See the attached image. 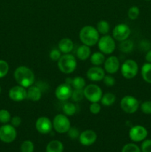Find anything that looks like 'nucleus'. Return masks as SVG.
<instances>
[{"instance_id": "obj_1", "label": "nucleus", "mask_w": 151, "mask_h": 152, "mask_svg": "<svg viewBox=\"0 0 151 152\" xmlns=\"http://www.w3.org/2000/svg\"><path fill=\"white\" fill-rule=\"evenodd\" d=\"M15 80L18 85L24 88H29L34 84L35 75L30 68L26 66H19L13 74Z\"/></svg>"}, {"instance_id": "obj_2", "label": "nucleus", "mask_w": 151, "mask_h": 152, "mask_svg": "<svg viewBox=\"0 0 151 152\" xmlns=\"http://www.w3.org/2000/svg\"><path fill=\"white\" fill-rule=\"evenodd\" d=\"M79 39L83 45L91 47L97 44L99 39V33L96 28L91 25L83 27L79 31Z\"/></svg>"}, {"instance_id": "obj_3", "label": "nucleus", "mask_w": 151, "mask_h": 152, "mask_svg": "<svg viewBox=\"0 0 151 152\" xmlns=\"http://www.w3.org/2000/svg\"><path fill=\"white\" fill-rule=\"evenodd\" d=\"M76 67L77 61L75 56L71 53H65L62 55L58 61V68L63 74H71L75 71Z\"/></svg>"}, {"instance_id": "obj_4", "label": "nucleus", "mask_w": 151, "mask_h": 152, "mask_svg": "<svg viewBox=\"0 0 151 152\" xmlns=\"http://www.w3.org/2000/svg\"><path fill=\"white\" fill-rule=\"evenodd\" d=\"M98 48L99 51L105 55H109L113 53L115 49V40L111 36L103 35L98 41Z\"/></svg>"}, {"instance_id": "obj_5", "label": "nucleus", "mask_w": 151, "mask_h": 152, "mask_svg": "<svg viewBox=\"0 0 151 152\" xmlns=\"http://www.w3.org/2000/svg\"><path fill=\"white\" fill-rule=\"evenodd\" d=\"M71 127L70 120L65 114H59L55 116L53 120V128L59 134L67 133Z\"/></svg>"}, {"instance_id": "obj_6", "label": "nucleus", "mask_w": 151, "mask_h": 152, "mask_svg": "<svg viewBox=\"0 0 151 152\" xmlns=\"http://www.w3.org/2000/svg\"><path fill=\"white\" fill-rule=\"evenodd\" d=\"M123 77L127 80H131L137 75L139 72V65L133 59H127L120 67Z\"/></svg>"}, {"instance_id": "obj_7", "label": "nucleus", "mask_w": 151, "mask_h": 152, "mask_svg": "<svg viewBox=\"0 0 151 152\" xmlns=\"http://www.w3.org/2000/svg\"><path fill=\"white\" fill-rule=\"evenodd\" d=\"M84 97L90 102H99L103 95L102 90L96 84H90L84 88Z\"/></svg>"}, {"instance_id": "obj_8", "label": "nucleus", "mask_w": 151, "mask_h": 152, "mask_svg": "<svg viewBox=\"0 0 151 152\" xmlns=\"http://www.w3.org/2000/svg\"><path fill=\"white\" fill-rule=\"evenodd\" d=\"M120 107L124 112L127 114H134L139 108V102L133 96H124L120 101Z\"/></svg>"}, {"instance_id": "obj_9", "label": "nucleus", "mask_w": 151, "mask_h": 152, "mask_svg": "<svg viewBox=\"0 0 151 152\" xmlns=\"http://www.w3.org/2000/svg\"><path fill=\"white\" fill-rule=\"evenodd\" d=\"M17 136L16 128L11 124H4L0 127V140L5 143H10Z\"/></svg>"}, {"instance_id": "obj_10", "label": "nucleus", "mask_w": 151, "mask_h": 152, "mask_svg": "<svg viewBox=\"0 0 151 152\" xmlns=\"http://www.w3.org/2000/svg\"><path fill=\"white\" fill-rule=\"evenodd\" d=\"M131 33L130 27L124 23H120L115 25L113 30V37L118 42H122L129 38Z\"/></svg>"}, {"instance_id": "obj_11", "label": "nucleus", "mask_w": 151, "mask_h": 152, "mask_svg": "<svg viewBox=\"0 0 151 152\" xmlns=\"http://www.w3.org/2000/svg\"><path fill=\"white\" fill-rule=\"evenodd\" d=\"M147 134L148 132L146 128L139 125L133 126L129 132V137L130 140L136 142L144 140L147 137Z\"/></svg>"}, {"instance_id": "obj_12", "label": "nucleus", "mask_w": 151, "mask_h": 152, "mask_svg": "<svg viewBox=\"0 0 151 152\" xmlns=\"http://www.w3.org/2000/svg\"><path fill=\"white\" fill-rule=\"evenodd\" d=\"M8 96L14 102H22L27 99V89L21 86H16L9 90Z\"/></svg>"}, {"instance_id": "obj_13", "label": "nucleus", "mask_w": 151, "mask_h": 152, "mask_svg": "<svg viewBox=\"0 0 151 152\" xmlns=\"http://www.w3.org/2000/svg\"><path fill=\"white\" fill-rule=\"evenodd\" d=\"M36 129L37 132L42 134H47L51 132L53 123L47 117H40L36 122Z\"/></svg>"}, {"instance_id": "obj_14", "label": "nucleus", "mask_w": 151, "mask_h": 152, "mask_svg": "<svg viewBox=\"0 0 151 152\" xmlns=\"http://www.w3.org/2000/svg\"><path fill=\"white\" fill-rule=\"evenodd\" d=\"M72 87L68 83H62L59 85L55 91V95L58 99L61 101H66L70 98L72 94Z\"/></svg>"}, {"instance_id": "obj_15", "label": "nucleus", "mask_w": 151, "mask_h": 152, "mask_svg": "<svg viewBox=\"0 0 151 152\" xmlns=\"http://www.w3.org/2000/svg\"><path fill=\"white\" fill-rule=\"evenodd\" d=\"M119 59L115 56H109L105 59V62H104V69L109 74H115L119 70Z\"/></svg>"}, {"instance_id": "obj_16", "label": "nucleus", "mask_w": 151, "mask_h": 152, "mask_svg": "<svg viewBox=\"0 0 151 152\" xmlns=\"http://www.w3.org/2000/svg\"><path fill=\"white\" fill-rule=\"evenodd\" d=\"M97 139V135L96 132L93 130H85L81 132L79 135V142L81 145L84 146H90L95 143Z\"/></svg>"}, {"instance_id": "obj_17", "label": "nucleus", "mask_w": 151, "mask_h": 152, "mask_svg": "<svg viewBox=\"0 0 151 152\" xmlns=\"http://www.w3.org/2000/svg\"><path fill=\"white\" fill-rule=\"evenodd\" d=\"M105 71L100 66H93L87 71V77L92 82H99L103 80Z\"/></svg>"}, {"instance_id": "obj_18", "label": "nucleus", "mask_w": 151, "mask_h": 152, "mask_svg": "<svg viewBox=\"0 0 151 152\" xmlns=\"http://www.w3.org/2000/svg\"><path fill=\"white\" fill-rule=\"evenodd\" d=\"M42 95V91L37 86H31L27 89V99L33 102L40 100Z\"/></svg>"}, {"instance_id": "obj_19", "label": "nucleus", "mask_w": 151, "mask_h": 152, "mask_svg": "<svg viewBox=\"0 0 151 152\" xmlns=\"http://www.w3.org/2000/svg\"><path fill=\"white\" fill-rule=\"evenodd\" d=\"M73 42L69 38L62 39L59 42V44H58L59 50L62 53H63L64 54H65V53H70V52L73 50Z\"/></svg>"}, {"instance_id": "obj_20", "label": "nucleus", "mask_w": 151, "mask_h": 152, "mask_svg": "<svg viewBox=\"0 0 151 152\" xmlns=\"http://www.w3.org/2000/svg\"><path fill=\"white\" fill-rule=\"evenodd\" d=\"M76 56L79 60L84 61L87 60L91 54V50L89 46L85 45H80L79 47L77 48L76 50Z\"/></svg>"}, {"instance_id": "obj_21", "label": "nucleus", "mask_w": 151, "mask_h": 152, "mask_svg": "<svg viewBox=\"0 0 151 152\" xmlns=\"http://www.w3.org/2000/svg\"><path fill=\"white\" fill-rule=\"evenodd\" d=\"M105 61V56L101 51H96L90 55V62L93 66H101Z\"/></svg>"}, {"instance_id": "obj_22", "label": "nucleus", "mask_w": 151, "mask_h": 152, "mask_svg": "<svg viewBox=\"0 0 151 152\" xmlns=\"http://www.w3.org/2000/svg\"><path fill=\"white\" fill-rule=\"evenodd\" d=\"M64 145L59 140H52L46 147V152H63Z\"/></svg>"}, {"instance_id": "obj_23", "label": "nucleus", "mask_w": 151, "mask_h": 152, "mask_svg": "<svg viewBox=\"0 0 151 152\" xmlns=\"http://www.w3.org/2000/svg\"><path fill=\"white\" fill-rule=\"evenodd\" d=\"M141 74L143 80L146 83L151 84V63L146 62L144 64L141 69Z\"/></svg>"}, {"instance_id": "obj_24", "label": "nucleus", "mask_w": 151, "mask_h": 152, "mask_svg": "<svg viewBox=\"0 0 151 152\" xmlns=\"http://www.w3.org/2000/svg\"><path fill=\"white\" fill-rule=\"evenodd\" d=\"M120 51L124 53H131L134 48V43L130 39H125L122 42H120L119 46H118Z\"/></svg>"}, {"instance_id": "obj_25", "label": "nucleus", "mask_w": 151, "mask_h": 152, "mask_svg": "<svg viewBox=\"0 0 151 152\" xmlns=\"http://www.w3.org/2000/svg\"><path fill=\"white\" fill-rule=\"evenodd\" d=\"M115 99H116V96L114 94L107 92L105 94L102 95V99H101L100 101L102 105H105V106L109 107L113 105L114 102H115Z\"/></svg>"}, {"instance_id": "obj_26", "label": "nucleus", "mask_w": 151, "mask_h": 152, "mask_svg": "<svg viewBox=\"0 0 151 152\" xmlns=\"http://www.w3.org/2000/svg\"><path fill=\"white\" fill-rule=\"evenodd\" d=\"M96 29L99 34H102V35H106L110 32V24L107 21L101 20L97 23Z\"/></svg>"}, {"instance_id": "obj_27", "label": "nucleus", "mask_w": 151, "mask_h": 152, "mask_svg": "<svg viewBox=\"0 0 151 152\" xmlns=\"http://www.w3.org/2000/svg\"><path fill=\"white\" fill-rule=\"evenodd\" d=\"M62 111H63L64 114H65L68 117L74 115L76 112V107L72 102H66L63 105L62 107Z\"/></svg>"}, {"instance_id": "obj_28", "label": "nucleus", "mask_w": 151, "mask_h": 152, "mask_svg": "<svg viewBox=\"0 0 151 152\" xmlns=\"http://www.w3.org/2000/svg\"><path fill=\"white\" fill-rule=\"evenodd\" d=\"M71 86L74 89H84L86 86L85 80L83 77H76L75 78L72 79Z\"/></svg>"}, {"instance_id": "obj_29", "label": "nucleus", "mask_w": 151, "mask_h": 152, "mask_svg": "<svg viewBox=\"0 0 151 152\" xmlns=\"http://www.w3.org/2000/svg\"><path fill=\"white\" fill-rule=\"evenodd\" d=\"M84 89H74V90H73L70 98L73 102H80L84 99Z\"/></svg>"}, {"instance_id": "obj_30", "label": "nucleus", "mask_w": 151, "mask_h": 152, "mask_svg": "<svg viewBox=\"0 0 151 152\" xmlns=\"http://www.w3.org/2000/svg\"><path fill=\"white\" fill-rule=\"evenodd\" d=\"M10 120H11V115L7 110H0V123L2 124H7L10 122Z\"/></svg>"}, {"instance_id": "obj_31", "label": "nucleus", "mask_w": 151, "mask_h": 152, "mask_svg": "<svg viewBox=\"0 0 151 152\" xmlns=\"http://www.w3.org/2000/svg\"><path fill=\"white\" fill-rule=\"evenodd\" d=\"M140 13V10L137 6H132L129 8L128 11H127V16H128L129 19L131 20H135L137 19Z\"/></svg>"}, {"instance_id": "obj_32", "label": "nucleus", "mask_w": 151, "mask_h": 152, "mask_svg": "<svg viewBox=\"0 0 151 152\" xmlns=\"http://www.w3.org/2000/svg\"><path fill=\"white\" fill-rule=\"evenodd\" d=\"M21 152H33L34 145L32 141L25 140L21 145Z\"/></svg>"}, {"instance_id": "obj_33", "label": "nucleus", "mask_w": 151, "mask_h": 152, "mask_svg": "<svg viewBox=\"0 0 151 152\" xmlns=\"http://www.w3.org/2000/svg\"><path fill=\"white\" fill-rule=\"evenodd\" d=\"M9 71V65L6 61L0 59V79L3 78Z\"/></svg>"}, {"instance_id": "obj_34", "label": "nucleus", "mask_w": 151, "mask_h": 152, "mask_svg": "<svg viewBox=\"0 0 151 152\" xmlns=\"http://www.w3.org/2000/svg\"><path fill=\"white\" fill-rule=\"evenodd\" d=\"M121 152H142L140 148L134 143H127L121 149Z\"/></svg>"}, {"instance_id": "obj_35", "label": "nucleus", "mask_w": 151, "mask_h": 152, "mask_svg": "<svg viewBox=\"0 0 151 152\" xmlns=\"http://www.w3.org/2000/svg\"><path fill=\"white\" fill-rule=\"evenodd\" d=\"M141 110L145 114H151V101H144L141 104Z\"/></svg>"}, {"instance_id": "obj_36", "label": "nucleus", "mask_w": 151, "mask_h": 152, "mask_svg": "<svg viewBox=\"0 0 151 152\" xmlns=\"http://www.w3.org/2000/svg\"><path fill=\"white\" fill-rule=\"evenodd\" d=\"M67 133H68V137L72 140H75L79 137L80 132L77 128L70 127V129L68 130V132Z\"/></svg>"}, {"instance_id": "obj_37", "label": "nucleus", "mask_w": 151, "mask_h": 152, "mask_svg": "<svg viewBox=\"0 0 151 152\" xmlns=\"http://www.w3.org/2000/svg\"><path fill=\"white\" fill-rule=\"evenodd\" d=\"M62 52L59 50V49L54 48L53 50H50V54H49V56H50V59L53 61H59V59H60V57L62 56V54H61Z\"/></svg>"}, {"instance_id": "obj_38", "label": "nucleus", "mask_w": 151, "mask_h": 152, "mask_svg": "<svg viewBox=\"0 0 151 152\" xmlns=\"http://www.w3.org/2000/svg\"><path fill=\"white\" fill-rule=\"evenodd\" d=\"M102 81H103L104 84L107 87H112L115 84V78L111 75H105Z\"/></svg>"}, {"instance_id": "obj_39", "label": "nucleus", "mask_w": 151, "mask_h": 152, "mask_svg": "<svg viewBox=\"0 0 151 152\" xmlns=\"http://www.w3.org/2000/svg\"><path fill=\"white\" fill-rule=\"evenodd\" d=\"M89 109L91 114H98L101 111V105L99 102H91Z\"/></svg>"}, {"instance_id": "obj_40", "label": "nucleus", "mask_w": 151, "mask_h": 152, "mask_svg": "<svg viewBox=\"0 0 151 152\" xmlns=\"http://www.w3.org/2000/svg\"><path fill=\"white\" fill-rule=\"evenodd\" d=\"M142 152H151V140H144L141 145Z\"/></svg>"}, {"instance_id": "obj_41", "label": "nucleus", "mask_w": 151, "mask_h": 152, "mask_svg": "<svg viewBox=\"0 0 151 152\" xmlns=\"http://www.w3.org/2000/svg\"><path fill=\"white\" fill-rule=\"evenodd\" d=\"M139 48L143 51H147L150 50V43L147 41V40H142L139 44Z\"/></svg>"}, {"instance_id": "obj_42", "label": "nucleus", "mask_w": 151, "mask_h": 152, "mask_svg": "<svg viewBox=\"0 0 151 152\" xmlns=\"http://www.w3.org/2000/svg\"><path fill=\"white\" fill-rule=\"evenodd\" d=\"M10 123H11L12 126L15 128L19 127V126L22 123V119L19 116H14L13 117H11V120H10Z\"/></svg>"}, {"instance_id": "obj_43", "label": "nucleus", "mask_w": 151, "mask_h": 152, "mask_svg": "<svg viewBox=\"0 0 151 152\" xmlns=\"http://www.w3.org/2000/svg\"><path fill=\"white\" fill-rule=\"evenodd\" d=\"M145 59L147 62L151 63V50H149L145 55Z\"/></svg>"}, {"instance_id": "obj_44", "label": "nucleus", "mask_w": 151, "mask_h": 152, "mask_svg": "<svg viewBox=\"0 0 151 152\" xmlns=\"http://www.w3.org/2000/svg\"><path fill=\"white\" fill-rule=\"evenodd\" d=\"M0 93H1V87H0Z\"/></svg>"}, {"instance_id": "obj_45", "label": "nucleus", "mask_w": 151, "mask_h": 152, "mask_svg": "<svg viewBox=\"0 0 151 152\" xmlns=\"http://www.w3.org/2000/svg\"><path fill=\"white\" fill-rule=\"evenodd\" d=\"M146 1H150V0H146Z\"/></svg>"}]
</instances>
